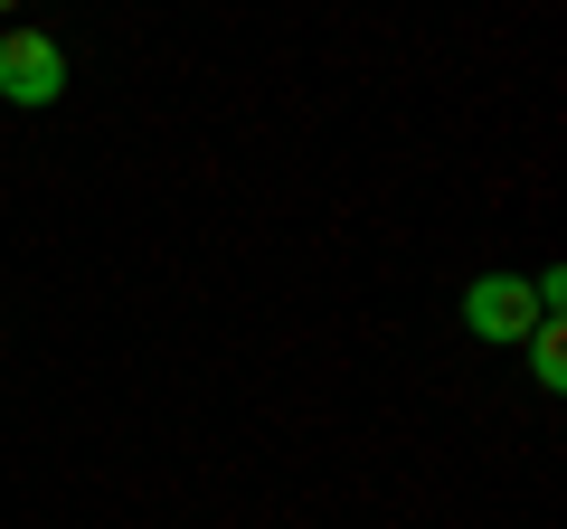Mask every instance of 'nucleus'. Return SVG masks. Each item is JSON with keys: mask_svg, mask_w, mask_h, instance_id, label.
I'll return each mask as SVG.
<instances>
[{"mask_svg": "<svg viewBox=\"0 0 567 529\" xmlns=\"http://www.w3.org/2000/svg\"><path fill=\"white\" fill-rule=\"evenodd\" d=\"M66 95V48L48 29H10L0 39V104H58Z\"/></svg>", "mask_w": 567, "mask_h": 529, "instance_id": "1", "label": "nucleus"}, {"mask_svg": "<svg viewBox=\"0 0 567 529\" xmlns=\"http://www.w3.org/2000/svg\"><path fill=\"white\" fill-rule=\"evenodd\" d=\"M464 322L483 331V341H520V331L548 322V303H539V284H520V274H483V284L464 293Z\"/></svg>", "mask_w": 567, "mask_h": 529, "instance_id": "2", "label": "nucleus"}, {"mask_svg": "<svg viewBox=\"0 0 567 529\" xmlns=\"http://www.w3.org/2000/svg\"><path fill=\"white\" fill-rule=\"evenodd\" d=\"M529 369H539V387H567V341H558V312H548V322L529 331Z\"/></svg>", "mask_w": 567, "mask_h": 529, "instance_id": "3", "label": "nucleus"}]
</instances>
